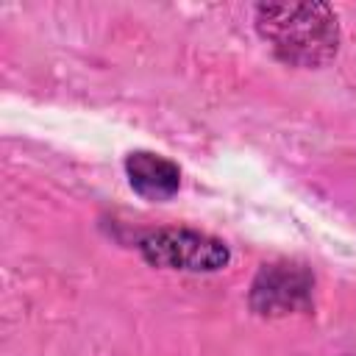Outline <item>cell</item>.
Instances as JSON below:
<instances>
[{"mask_svg": "<svg viewBox=\"0 0 356 356\" xmlns=\"http://www.w3.org/2000/svg\"><path fill=\"white\" fill-rule=\"evenodd\" d=\"M256 31L289 67H323L339 50V22L325 3H261Z\"/></svg>", "mask_w": 356, "mask_h": 356, "instance_id": "cell-1", "label": "cell"}, {"mask_svg": "<svg viewBox=\"0 0 356 356\" xmlns=\"http://www.w3.org/2000/svg\"><path fill=\"white\" fill-rule=\"evenodd\" d=\"M139 253L147 264L161 270H186V273H214L228 264V248L200 231L189 228H159L147 231L139 239Z\"/></svg>", "mask_w": 356, "mask_h": 356, "instance_id": "cell-2", "label": "cell"}, {"mask_svg": "<svg viewBox=\"0 0 356 356\" xmlns=\"http://www.w3.org/2000/svg\"><path fill=\"white\" fill-rule=\"evenodd\" d=\"M314 278L306 267L292 261L264 264L250 286V309L261 317H284L309 312Z\"/></svg>", "mask_w": 356, "mask_h": 356, "instance_id": "cell-3", "label": "cell"}, {"mask_svg": "<svg viewBox=\"0 0 356 356\" xmlns=\"http://www.w3.org/2000/svg\"><path fill=\"white\" fill-rule=\"evenodd\" d=\"M125 172H128L131 186L147 200H167L181 186V170L170 159L150 153V150L128 153Z\"/></svg>", "mask_w": 356, "mask_h": 356, "instance_id": "cell-4", "label": "cell"}]
</instances>
